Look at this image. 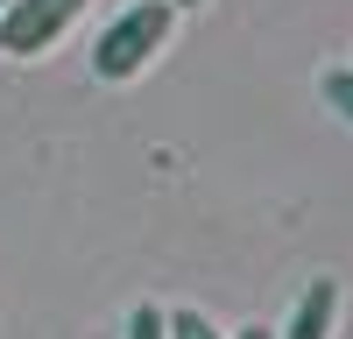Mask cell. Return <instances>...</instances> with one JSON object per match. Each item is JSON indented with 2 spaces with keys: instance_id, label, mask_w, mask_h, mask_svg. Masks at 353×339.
Returning <instances> with one entry per match:
<instances>
[{
  "instance_id": "6da1fadb",
  "label": "cell",
  "mask_w": 353,
  "mask_h": 339,
  "mask_svg": "<svg viewBox=\"0 0 353 339\" xmlns=\"http://www.w3.org/2000/svg\"><path fill=\"white\" fill-rule=\"evenodd\" d=\"M170 28H176V8H170V0H128V8L99 28V43H92V71H99L106 85L141 78V71L156 64V50L170 43Z\"/></svg>"
},
{
  "instance_id": "7a4b0ae2",
  "label": "cell",
  "mask_w": 353,
  "mask_h": 339,
  "mask_svg": "<svg viewBox=\"0 0 353 339\" xmlns=\"http://www.w3.org/2000/svg\"><path fill=\"white\" fill-rule=\"evenodd\" d=\"M85 8H92V0H8V8H0V50L21 56V64L28 56H50Z\"/></svg>"
},
{
  "instance_id": "3957f363",
  "label": "cell",
  "mask_w": 353,
  "mask_h": 339,
  "mask_svg": "<svg viewBox=\"0 0 353 339\" xmlns=\"http://www.w3.org/2000/svg\"><path fill=\"white\" fill-rule=\"evenodd\" d=\"M332 325H339V282L311 276V290L290 304V325H276V339H332Z\"/></svg>"
},
{
  "instance_id": "277c9868",
  "label": "cell",
  "mask_w": 353,
  "mask_h": 339,
  "mask_svg": "<svg viewBox=\"0 0 353 339\" xmlns=\"http://www.w3.org/2000/svg\"><path fill=\"white\" fill-rule=\"evenodd\" d=\"M163 325H170V339H233V332H219L205 311H163Z\"/></svg>"
},
{
  "instance_id": "5b68a950",
  "label": "cell",
  "mask_w": 353,
  "mask_h": 339,
  "mask_svg": "<svg viewBox=\"0 0 353 339\" xmlns=\"http://www.w3.org/2000/svg\"><path fill=\"white\" fill-rule=\"evenodd\" d=\"M318 92H325V106L353 127V71H325V85H318Z\"/></svg>"
},
{
  "instance_id": "8992f818",
  "label": "cell",
  "mask_w": 353,
  "mask_h": 339,
  "mask_svg": "<svg viewBox=\"0 0 353 339\" xmlns=\"http://www.w3.org/2000/svg\"><path fill=\"white\" fill-rule=\"evenodd\" d=\"M128 339H170L163 311H156V304H134V311H128Z\"/></svg>"
},
{
  "instance_id": "52a82bcc",
  "label": "cell",
  "mask_w": 353,
  "mask_h": 339,
  "mask_svg": "<svg viewBox=\"0 0 353 339\" xmlns=\"http://www.w3.org/2000/svg\"><path fill=\"white\" fill-rule=\"evenodd\" d=\"M233 339H276V325H241Z\"/></svg>"
},
{
  "instance_id": "ba28073f",
  "label": "cell",
  "mask_w": 353,
  "mask_h": 339,
  "mask_svg": "<svg viewBox=\"0 0 353 339\" xmlns=\"http://www.w3.org/2000/svg\"><path fill=\"white\" fill-rule=\"evenodd\" d=\"M170 8H176V14H184V8H205V0H170Z\"/></svg>"
},
{
  "instance_id": "9c48e42d",
  "label": "cell",
  "mask_w": 353,
  "mask_h": 339,
  "mask_svg": "<svg viewBox=\"0 0 353 339\" xmlns=\"http://www.w3.org/2000/svg\"><path fill=\"white\" fill-rule=\"evenodd\" d=\"M0 8H8V0H0Z\"/></svg>"
}]
</instances>
